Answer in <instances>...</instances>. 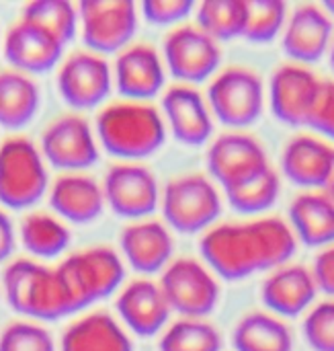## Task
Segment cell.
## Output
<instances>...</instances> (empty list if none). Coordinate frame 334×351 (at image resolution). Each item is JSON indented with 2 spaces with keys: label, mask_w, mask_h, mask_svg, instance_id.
Returning a JSON list of instances; mask_svg holds the SVG:
<instances>
[{
  "label": "cell",
  "mask_w": 334,
  "mask_h": 351,
  "mask_svg": "<svg viewBox=\"0 0 334 351\" xmlns=\"http://www.w3.org/2000/svg\"><path fill=\"white\" fill-rule=\"evenodd\" d=\"M298 239L281 216H255L242 222H218L201 234L199 253L216 278L240 282L287 265Z\"/></svg>",
  "instance_id": "cell-1"
},
{
  "label": "cell",
  "mask_w": 334,
  "mask_h": 351,
  "mask_svg": "<svg viewBox=\"0 0 334 351\" xmlns=\"http://www.w3.org/2000/svg\"><path fill=\"white\" fill-rule=\"evenodd\" d=\"M94 134L107 154L121 162H138L164 146L168 130L162 111L152 101L117 99L101 107Z\"/></svg>",
  "instance_id": "cell-2"
},
{
  "label": "cell",
  "mask_w": 334,
  "mask_h": 351,
  "mask_svg": "<svg viewBox=\"0 0 334 351\" xmlns=\"http://www.w3.org/2000/svg\"><path fill=\"white\" fill-rule=\"evenodd\" d=\"M6 304L31 321H60L76 315V306L55 267L35 259H14L2 271Z\"/></svg>",
  "instance_id": "cell-3"
},
{
  "label": "cell",
  "mask_w": 334,
  "mask_h": 351,
  "mask_svg": "<svg viewBox=\"0 0 334 351\" xmlns=\"http://www.w3.org/2000/svg\"><path fill=\"white\" fill-rule=\"evenodd\" d=\"M78 313L115 296L125 284V261L109 245H94L68 255L55 265Z\"/></svg>",
  "instance_id": "cell-4"
},
{
  "label": "cell",
  "mask_w": 334,
  "mask_h": 351,
  "mask_svg": "<svg viewBox=\"0 0 334 351\" xmlns=\"http://www.w3.org/2000/svg\"><path fill=\"white\" fill-rule=\"evenodd\" d=\"M160 210L170 230L199 234L218 224L224 202L209 175L187 173L166 181L160 193Z\"/></svg>",
  "instance_id": "cell-5"
},
{
  "label": "cell",
  "mask_w": 334,
  "mask_h": 351,
  "mask_svg": "<svg viewBox=\"0 0 334 351\" xmlns=\"http://www.w3.org/2000/svg\"><path fill=\"white\" fill-rule=\"evenodd\" d=\"M49 171L39 146L21 134L0 142V204L27 210L49 191Z\"/></svg>",
  "instance_id": "cell-6"
},
{
  "label": "cell",
  "mask_w": 334,
  "mask_h": 351,
  "mask_svg": "<svg viewBox=\"0 0 334 351\" xmlns=\"http://www.w3.org/2000/svg\"><path fill=\"white\" fill-rule=\"evenodd\" d=\"M265 99L261 74L244 64L220 68L209 80L205 95L211 115L234 130L257 123L265 111Z\"/></svg>",
  "instance_id": "cell-7"
},
{
  "label": "cell",
  "mask_w": 334,
  "mask_h": 351,
  "mask_svg": "<svg viewBox=\"0 0 334 351\" xmlns=\"http://www.w3.org/2000/svg\"><path fill=\"white\" fill-rule=\"evenodd\" d=\"M158 286L181 319H205L220 304V282L216 274L195 257L172 259L160 274Z\"/></svg>",
  "instance_id": "cell-8"
},
{
  "label": "cell",
  "mask_w": 334,
  "mask_h": 351,
  "mask_svg": "<svg viewBox=\"0 0 334 351\" xmlns=\"http://www.w3.org/2000/svg\"><path fill=\"white\" fill-rule=\"evenodd\" d=\"M78 21L84 47L107 58L133 43L140 8L131 0H82Z\"/></svg>",
  "instance_id": "cell-9"
},
{
  "label": "cell",
  "mask_w": 334,
  "mask_h": 351,
  "mask_svg": "<svg viewBox=\"0 0 334 351\" xmlns=\"http://www.w3.org/2000/svg\"><path fill=\"white\" fill-rule=\"evenodd\" d=\"M162 60L166 72L181 84L209 82L222 66V47L195 23L168 29L162 39Z\"/></svg>",
  "instance_id": "cell-10"
},
{
  "label": "cell",
  "mask_w": 334,
  "mask_h": 351,
  "mask_svg": "<svg viewBox=\"0 0 334 351\" xmlns=\"http://www.w3.org/2000/svg\"><path fill=\"white\" fill-rule=\"evenodd\" d=\"M55 86L62 101L78 111L107 105L113 90V66L105 56L86 47L74 49L60 62Z\"/></svg>",
  "instance_id": "cell-11"
},
{
  "label": "cell",
  "mask_w": 334,
  "mask_h": 351,
  "mask_svg": "<svg viewBox=\"0 0 334 351\" xmlns=\"http://www.w3.org/2000/svg\"><path fill=\"white\" fill-rule=\"evenodd\" d=\"M39 150L45 162L62 173H82L101 156L97 134L80 113H64L49 121L41 132Z\"/></svg>",
  "instance_id": "cell-12"
},
{
  "label": "cell",
  "mask_w": 334,
  "mask_h": 351,
  "mask_svg": "<svg viewBox=\"0 0 334 351\" xmlns=\"http://www.w3.org/2000/svg\"><path fill=\"white\" fill-rule=\"evenodd\" d=\"M205 165L209 179L222 191L234 189L271 167L265 146L250 134L232 130L207 144Z\"/></svg>",
  "instance_id": "cell-13"
},
{
  "label": "cell",
  "mask_w": 334,
  "mask_h": 351,
  "mask_svg": "<svg viewBox=\"0 0 334 351\" xmlns=\"http://www.w3.org/2000/svg\"><path fill=\"white\" fill-rule=\"evenodd\" d=\"M101 185L113 214L129 222L146 220L160 208L162 189L146 165L115 162L105 171Z\"/></svg>",
  "instance_id": "cell-14"
},
{
  "label": "cell",
  "mask_w": 334,
  "mask_h": 351,
  "mask_svg": "<svg viewBox=\"0 0 334 351\" xmlns=\"http://www.w3.org/2000/svg\"><path fill=\"white\" fill-rule=\"evenodd\" d=\"M320 78L302 64L283 62L269 78V105L273 115L292 128H308L314 109Z\"/></svg>",
  "instance_id": "cell-15"
},
{
  "label": "cell",
  "mask_w": 334,
  "mask_h": 351,
  "mask_svg": "<svg viewBox=\"0 0 334 351\" xmlns=\"http://www.w3.org/2000/svg\"><path fill=\"white\" fill-rule=\"evenodd\" d=\"M334 41V21L322 4L304 2L290 10L281 33V47L290 62L308 66L329 56Z\"/></svg>",
  "instance_id": "cell-16"
},
{
  "label": "cell",
  "mask_w": 334,
  "mask_h": 351,
  "mask_svg": "<svg viewBox=\"0 0 334 351\" xmlns=\"http://www.w3.org/2000/svg\"><path fill=\"white\" fill-rule=\"evenodd\" d=\"M113 86L123 99L152 101L166 88V66L152 43H129L115 56Z\"/></svg>",
  "instance_id": "cell-17"
},
{
  "label": "cell",
  "mask_w": 334,
  "mask_h": 351,
  "mask_svg": "<svg viewBox=\"0 0 334 351\" xmlns=\"http://www.w3.org/2000/svg\"><path fill=\"white\" fill-rule=\"evenodd\" d=\"M160 111L166 130L185 146H203L214 136V115L197 86L175 82L164 88Z\"/></svg>",
  "instance_id": "cell-18"
},
{
  "label": "cell",
  "mask_w": 334,
  "mask_h": 351,
  "mask_svg": "<svg viewBox=\"0 0 334 351\" xmlns=\"http://www.w3.org/2000/svg\"><path fill=\"white\" fill-rule=\"evenodd\" d=\"M119 323L138 337H154L168 327L170 306L158 286L148 278H136L115 294Z\"/></svg>",
  "instance_id": "cell-19"
},
{
  "label": "cell",
  "mask_w": 334,
  "mask_h": 351,
  "mask_svg": "<svg viewBox=\"0 0 334 351\" xmlns=\"http://www.w3.org/2000/svg\"><path fill=\"white\" fill-rule=\"evenodd\" d=\"M64 45L37 25L16 19L2 35V56L8 68L29 76L43 74L60 66L64 60Z\"/></svg>",
  "instance_id": "cell-20"
},
{
  "label": "cell",
  "mask_w": 334,
  "mask_h": 351,
  "mask_svg": "<svg viewBox=\"0 0 334 351\" xmlns=\"http://www.w3.org/2000/svg\"><path fill=\"white\" fill-rule=\"evenodd\" d=\"M121 257L138 274H162L175 255L170 228L160 220H136L123 226L119 234Z\"/></svg>",
  "instance_id": "cell-21"
},
{
  "label": "cell",
  "mask_w": 334,
  "mask_h": 351,
  "mask_svg": "<svg viewBox=\"0 0 334 351\" xmlns=\"http://www.w3.org/2000/svg\"><path fill=\"white\" fill-rule=\"evenodd\" d=\"M316 294L318 286L312 269L298 263H287L273 269L261 286L263 304L279 319H294L308 313L314 306Z\"/></svg>",
  "instance_id": "cell-22"
},
{
  "label": "cell",
  "mask_w": 334,
  "mask_h": 351,
  "mask_svg": "<svg viewBox=\"0 0 334 351\" xmlns=\"http://www.w3.org/2000/svg\"><path fill=\"white\" fill-rule=\"evenodd\" d=\"M334 148L316 134H296L292 136L281 150V173L304 191L322 189L331 167H333Z\"/></svg>",
  "instance_id": "cell-23"
},
{
  "label": "cell",
  "mask_w": 334,
  "mask_h": 351,
  "mask_svg": "<svg viewBox=\"0 0 334 351\" xmlns=\"http://www.w3.org/2000/svg\"><path fill=\"white\" fill-rule=\"evenodd\" d=\"M53 214L74 224H90L103 216L107 206L103 185L84 173H62L47 191Z\"/></svg>",
  "instance_id": "cell-24"
},
{
  "label": "cell",
  "mask_w": 334,
  "mask_h": 351,
  "mask_svg": "<svg viewBox=\"0 0 334 351\" xmlns=\"http://www.w3.org/2000/svg\"><path fill=\"white\" fill-rule=\"evenodd\" d=\"M60 351H133V341L113 315L92 311L66 327Z\"/></svg>",
  "instance_id": "cell-25"
},
{
  "label": "cell",
  "mask_w": 334,
  "mask_h": 351,
  "mask_svg": "<svg viewBox=\"0 0 334 351\" xmlns=\"http://www.w3.org/2000/svg\"><path fill=\"white\" fill-rule=\"evenodd\" d=\"M287 222L298 239L312 249L334 245V199L322 189L298 193L287 210Z\"/></svg>",
  "instance_id": "cell-26"
},
{
  "label": "cell",
  "mask_w": 334,
  "mask_h": 351,
  "mask_svg": "<svg viewBox=\"0 0 334 351\" xmlns=\"http://www.w3.org/2000/svg\"><path fill=\"white\" fill-rule=\"evenodd\" d=\"M41 105V90L33 76L14 68L0 70V128L29 125Z\"/></svg>",
  "instance_id": "cell-27"
},
{
  "label": "cell",
  "mask_w": 334,
  "mask_h": 351,
  "mask_svg": "<svg viewBox=\"0 0 334 351\" xmlns=\"http://www.w3.org/2000/svg\"><path fill=\"white\" fill-rule=\"evenodd\" d=\"M232 346L236 351H294V335L279 317L250 311L234 325Z\"/></svg>",
  "instance_id": "cell-28"
},
{
  "label": "cell",
  "mask_w": 334,
  "mask_h": 351,
  "mask_svg": "<svg viewBox=\"0 0 334 351\" xmlns=\"http://www.w3.org/2000/svg\"><path fill=\"white\" fill-rule=\"evenodd\" d=\"M18 239L27 253L39 259H53L70 247L72 232L55 214L29 212L21 220Z\"/></svg>",
  "instance_id": "cell-29"
},
{
  "label": "cell",
  "mask_w": 334,
  "mask_h": 351,
  "mask_svg": "<svg viewBox=\"0 0 334 351\" xmlns=\"http://www.w3.org/2000/svg\"><path fill=\"white\" fill-rule=\"evenodd\" d=\"M195 25L218 43L244 35L246 0H203L195 6Z\"/></svg>",
  "instance_id": "cell-30"
},
{
  "label": "cell",
  "mask_w": 334,
  "mask_h": 351,
  "mask_svg": "<svg viewBox=\"0 0 334 351\" xmlns=\"http://www.w3.org/2000/svg\"><path fill=\"white\" fill-rule=\"evenodd\" d=\"M21 19L37 25L43 31H47L64 47L76 37L78 27H80L78 4H74L70 0H33V2H27L21 10Z\"/></svg>",
  "instance_id": "cell-31"
},
{
  "label": "cell",
  "mask_w": 334,
  "mask_h": 351,
  "mask_svg": "<svg viewBox=\"0 0 334 351\" xmlns=\"http://www.w3.org/2000/svg\"><path fill=\"white\" fill-rule=\"evenodd\" d=\"M281 193V177L277 169L269 167L261 175L253 177L250 181L224 191L228 204L234 212L244 216H263L267 210H271Z\"/></svg>",
  "instance_id": "cell-32"
},
{
  "label": "cell",
  "mask_w": 334,
  "mask_h": 351,
  "mask_svg": "<svg viewBox=\"0 0 334 351\" xmlns=\"http://www.w3.org/2000/svg\"><path fill=\"white\" fill-rule=\"evenodd\" d=\"M158 351H222V335L205 319H179L162 331Z\"/></svg>",
  "instance_id": "cell-33"
},
{
  "label": "cell",
  "mask_w": 334,
  "mask_h": 351,
  "mask_svg": "<svg viewBox=\"0 0 334 351\" xmlns=\"http://www.w3.org/2000/svg\"><path fill=\"white\" fill-rule=\"evenodd\" d=\"M287 4L283 0H246L244 39L250 43H269L277 39L287 23Z\"/></svg>",
  "instance_id": "cell-34"
},
{
  "label": "cell",
  "mask_w": 334,
  "mask_h": 351,
  "mask_svg": "<svg viewBox=\"0 0 334 351\" xmlns=\"http://www.w3.org/2000/svg\"><path fill=\"white\" fill-rule=\"evenodd\" d=\"M0 351H57L51 333L35 321H12L0 331Z\"/></svg>",
  "instance_id": "cell-35"
},
{
  "label": "cell",
  "mask_w": 334,
  "mask_h": 351,
  "mask_svg": "<svg viewBox=\"0 0 334 351\" xmlns=\"http://www.w3.org/2000/svg\"><path fill=\"white\" fill-rule=\"evenodd\" d=\"M304 337L314 351H334V298L314 304L304 319Z\"/></svg>",
  "instance_id": "cell-36"
},
{
  "label": "cell",
  "mask_w": 334,
  "mask_h": 351,
  "mask_svg": "<svg viewBox=\"0 0 334 351\" xmlns=\"http://www.w3.org/2000/svg\"><path fill=\"white\" fill-rule=\"evenodd\" d=\"M193 0H146L140 4L142 16L160 27H179L195 12Z\"/></svg>",
  "instance_id": "cell-37"
},
{
  "label": "cell",
  "mask_w": 334,
  "mask_h": 351,
  "mask_svg": "<svg viewBox=\"0 0 334 351\" xmlns=\"http://www.w3.org/2000/svg\"><path fill=\"white\" fill-rule=\"evenodd\" d=\"M308 128L316 132L322 140H334V78L320 82V90L314 109L308 119Z\"/></svg>",
  "instance_id": "cell-38"
},
{
  "label": "cell",
  "mask_w": 334,
  "mask_h": 351,
  "mask_svg": "<svg viewBox=\"0 0 334 351\" xmlns=\"http://www.w3.org/2000/svg\"><path fill=\"white\" fill-rule=\"evenodd\" d=\"M310 269L316 280L318 292L334 298V245L318 251V255L314 257V265Z\"/></svg>",
  "instance_id": "cell-39"
},
{
  "label": "cell",
  "mask_w": 334,
  "mask_h": 351,
  "mask_svg": "<svg viewBox=\"0 0 334 351\" xmlns=\"http://www.w3.org/2000/svg\"><path fill=\"white\" fill-rule=\"evenodd\" d=\"M16 247V230L10 216L0 208V263L6 261Z\"/></svg>",
  "instance_id": "cell-40"
},
{
  "label": "cell",
  "mask_w": 334,
  "mask_h": 351,
  "mask_svg": "<svg viewBox=\"0 0 334 351\" xmlns=\"http://www.w3.org/2000/svg\"><path fill=\"white\" fill-rule=\"evenodd\" d=\"M322 191H324L326 195H331V197L334 199V158H333V167H331V173H329V179H326V183H324Z\"/></svg>",
  "instance_id": "cell-41"
},
{
  "label": "cell",
  "mask_w": 334,
  "mask_h": 351,
  "mask_svg": "<svg viewBox=\"0 0 334 351\" xmlns=\"http://www.w3.org/2000/svg\"><path fill=\"white\" fill-rule=\"evenodd\" d=\"M322 6H324V10L333 16V21H334V0H326V2H322Z\"/></svg>",
  "instance_id": "cell-42"
},
{
  "label": "cell",
  "mask_w": 334,
  "mask_h": 351,
  "mask_svg": "<svg viewBox=\"0 0 334 351\" xmlns=\"http://www.w3.org/2000/svg\"><path fill=\"white\" fill-rule=\"evenodd\" d=\"M329 64H331V70L334 72V41L331 45V51H329Z\"/></svg>",
  "instance_id": "cell-43"
},
{
  "label": "cell",
  "mask_w": 334,
  "mask_h": 351,
  "mask_svg": "<svg viewBox=\"0 0 334 351\" xmlns=\"http://www.w3.org/2000/svg\"><path fill=\"white\" fill-rule=\"evenodd\" d=\"M0 45H2V35H0Z\"/></svg>",
  "instance_id": "cell-44"
}]
</instances>
